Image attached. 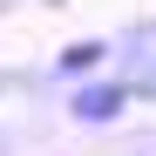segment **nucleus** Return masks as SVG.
<instances>
[{
  "instance_id": "obj_2",
  "label": "nucleus",
  "mask_w": 156,
  "mask_h": 156,
  "mask_svg": "<svg viewBox=\"0 0 156 156\" xmlns=\"http://www.w3.org/2000/svg\"><path fill=\"white\" fill-rule=\"evenodd\" d=\"M102 61H109V41H75V48H61V75H82V82H88Z\"/></svg>"
},
{
  "instance_id": "obj_1",
  "label": "nucleus",
  "mask_w": 156,
  "mask_h": 156,
  "mask_svg": "<svg viewBox=\"0 0 156 156\" xmlns=\"http://www.w3.org/2000/svg\"><path fill=\"white\" fill-rule=\"evenodd\" d=\"M122 109H129V82H75V95H68V115L88 122V129L115 122Z\"/></svg>"
}]
</instances>
